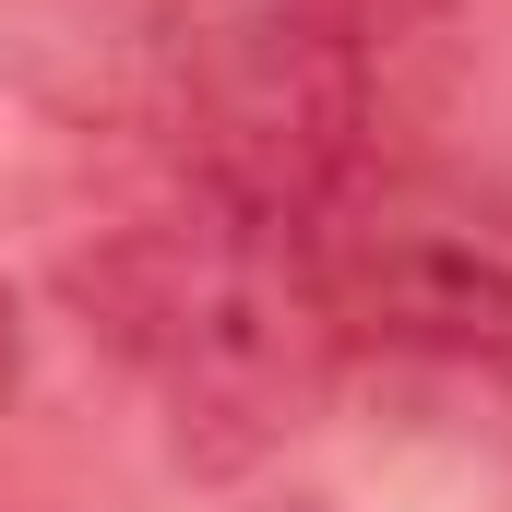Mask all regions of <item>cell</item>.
<instances>
[{"instance_id": "obj_1", "label": "cell", "mask_w": 512, "mask_h": 512, "mask_svg": "<svg viewBox=\"0 0 512 512\" xmlns=\"http://www.w3.org/2000/svg\"><path fill=\"white\" fill-rule=\"evenodd\" d=\"M84 310L108 322L131 382L203 465L274 453L286 429H310V405L346 370L322 274H310V227L203 167H179L155 203H131L96 239Z\"/></svg>"}, {"instance_id": "obj_2", "label": "cell", "mask_w": 512, "mask_h": 512, "mask_svg": "<svg viewBox=\"0 0 512 512\" xmlns=\"http://www.w3.org/2000/svg\"><path fill=\"white\" fill-rule=\"evenodd\" d=\"M310 274L334 310L346 358L393 370H512V191L465 179L441 155H370L322 215H310Z\"/></svg>"}, {"instance_id": "obj_3", "label": "cell", "mask_w": 512, "mask_h": 512, "mask_svg": "<svg viewBox=\"0 0 512 512\" xmlns=\"http://www.w3.org/2000/svg\"><path fill=\"white\" fill-rule=\"evenodd\" d=\"M346 48H358V72L382 84V120H393V96L441 60V36H453V0H310Z\"/></svg>"}, {"instance_id": "obj_4", "label": "cell", "mask_w": 512, "mask_h": 512, "mask_svg": "<svg viewBox=\"0 0 512 512\" xmlns=\"http://www.w3.org/2000/svg\"><path fill=\"white\" fill-rule=\"evenodd\" d=\"M12 393H24V310H12V286H0V417H12Z\"/></svg>"}]
</instances>
